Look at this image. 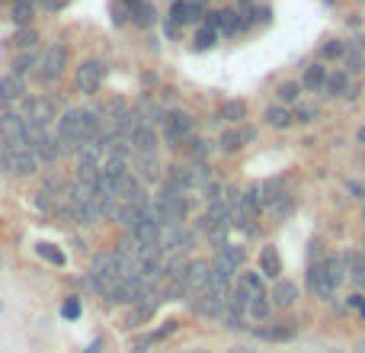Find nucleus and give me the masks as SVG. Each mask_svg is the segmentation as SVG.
<instances>
[{
	"instance_id": "21",
	"label": "nucleus",
	"mask_w": 365,
	"mask_h": 353,
	"mask_svg": "<svg viewBox=\"0 0 365 353\" xmlns=\"http://www.w3.org/2000/svg\"><path fill=\"white\" fill-rule=\"evenodd\" d=\"M259 273H263L266 279H282V260H279V251L276 244H266L263 251H259Z\"/></svg>"
},
{
	"instance_id": "26",
	"label": "nucleus",
	"mask_w": 365,
	"mask_h": 353,
	"mask_svg": "<svg viewBox=\"0 0 365 353\" xmlns=\"http://www.w3.org/2000/svg\"><path fill=\"white\" fill-rule=\"evenodd\" d=\"M186 145H189V158H192V164H208V158L215 154V145H218V141H212V139H189Z\"/></svg>"
},
{
	"instance_id": "62",
	"label": "nucleus",
	"mask_w": 365,
	"mask_h": 353,
	"mask_svg": "<svg viewBox=\"0 0 365 353\" xmlns=\"http://www.w3.org/2000/svg\"><path fill=\"white\" fill-rule=\"evenodd\" d=\"M195 353H199V350H195Z\"/></svg>"
},
{
	"instance_id": "48",
	"label": "nucleus",
	"mask_w": 365,
	"mask_h": 353,
	"mask_svg": "<svg viewBox=\"0 0 365 353\" xmlns=\"http://www.w3.org/2000/svg\"><path fill=\"white\" fill-rule=\"evenodd\" d=\"M225 328L227 331H244V315H225Z\"/></svg>"
},
{
	"instance_id": "58",
	"label": "nucleus",
	"mask_w": 365,
	"mask_h": 353,
	"mask_svg": "<svg viewBox=\"0 0 365 353\" xmlns=\"http://www.w3.org/2000/svg\"><path fill=\"white\" fill-rule=\"evenodd\" d=\"M0 270H4V264H0Z\"/></svg>"
},
{
	"instance_id": "20",
	"label": "nucleus",
	"mask_w": 365,
	"mask_h": 353,
	"mask_svg": "<svg viewBox=\"0 0 365 353\" xmlns=\"http://www.w3.org/2000/svg\"><path fill=\"white\" fill-rule=\"evenodd\" d=\"M135 113H138L141 126H151V129L164 126V119H167L164 106H158V100H151V96H145V100H141L138 106H135Z\"/></svg>"
},
{
	"instance_id": "56",
	"label": "nucleus",
	"mask_w": 365,
	"mask_h": 353,
	"mask_svg": "<svg viewBox=\"0 0 365 353\" xmlns=\"http://www.w3.org/2000/svg\"><path fill=\"white\" fill-rule=\"evenodd\" d=\"M132 353H148V350H141V347H138V350H132Z\"/></svg>"
},
{
	"instance_id": "13",
	"label": "nucleus",
	"mask_w": 365,
	"mask_h": 353,
	"mask_svg": "<svg viewBox=\"0 0 365 353\" xmlns=\"http://www.w3.org/2000/svg\"><path fill=\"white\" fill-rule=\"evenodd\" d=\"M308 289L314 292L317 299H330V296H334V289H330V283H327L324 260H314V264H308Z\"/></svg>"
},
{
	"instance_id": "60",
	"label": "nucleus",
	"mask_w": 365,
	"mask_h": 353,
	"mask_svg": "<svg viewBox=\"0 0 365 353\" xmlns=\"http://www.w3.org/2000/svg\"><path fill=\"white\" fill-rule=\"evenodd\" d=\"M173 4H177V0H173Z\"/></svg>"
},
{
	"instance_id": "33",
	"label": "nucleus",
	"mask_w": 365,
	"mask_h": 353,
	"mask_svg": "<svg viewBox=\"0 0 365 353\" xmlns=\"http://www.w3.org/2000/svg\"><path fill=\"white\" fill-rule=\"evenodd\" d=\"M269 296H257V299H250V305H247V315L253 318V322H259V324H266V318H269Z\"/></svg>"
},
{
	"instance_id": "40",
	"label": "nucleus",
	"mask_w": 365,
	"mask_h": 353,
	"mask_svg": "<svg viewBox=\"0 0 365 353\" xmlns=\"http://www.w3.org/2000/svg\"><path fill=\"white\" fill-rule=\"evenodd\" d=\"M215 42H218V32L208 29V26H199V32H195V49L205 51V49H212Z\"/></svg>"
},
{
	"instance_id": "1",
	"label": "nucleus",
	"mask_w": 365,
	"mask_h": 353,
	"mask_svg": "<svg viewBox=\"0 0 365 353\" xmlns=\"http://www.w3.org/2000/svg\"><path fill=\"white\" fill-rule=\"evenodd\" d=\"M160 132H164V141L170 148H180V145H186L189 139H192V132H195V119L186 113V109H170L167 113V119H164V126H160Z\"/></svg>"
},
{
	"instance_id": "35",
	"label": "nucleus",
	"mask_w": 365,
	"mask_h": 353,
	"mask_svg": "<svg viewBox=\"0 0 365 353\" xmlns=\"http://www.w3.org/2000/svg\"><path fill=\"white\" fill-rule=\"evenodd\" d=\"M215 254H221V257H225L231 267H237V270H240V267H244V260H247L244 244H225V247H221V251H215Z\"/></svg>"
},
{
	"instance_id": "55",
	"label": "nucleus",
	"mask_w": 365,
	"mask_h": 353,
	"mask_svg": "<svg viewBox=\"0 0 365 353\" xmlns=\"http://www.w3.org/2000/svg\"><path fill=\"white\" fill-rule=\"evenodd\" d=\"M231 353H253V350H247V347H234Z\"/></svg>"
},
{
	"instance_id": "10",
	"label": "nucleus",
	"mask_w": 365,
	"mask_h": 353,
	"mask_svg": "<svg viewBox=\"0 0 365 353\" xmlns=\"http://www.w3.org/2000/svg\"><path fill=\"white\" fill-rule=\"evenodd\" d=\"M343 71H346L349 77L353 74H362L365 71V39H349L346 42V58H343Z\"/></svg>"
},
{
	"instance_id": "29",
	"label": "nucleus",
	"mask_w": 365,
	"mask_h": 353,
	"mask_svg": "<svg viewBox=\"0 0 365 353\" xmlns=\"http://www.w3.org/2000/svg\"><path fill=\"white\" fill-rule=\"evenodd\" d=\"M132 23H135V26H141V29H151V26L158 23V10H154V4L141 0V4L132 10Z\"/></svg>"
},
{
	"instance_id": "17",
	"label": "nucleus",
	"mask_w": 365,
	"mask_h": 353,
	"mask_svg": "<svg viewBox=\"0 0 365 353\" xmlns=\"http://www.w3.org/2000/svg\"><path fill=\"white\" fill-rule=\"evenodd\" d=\"M269 299H272L276 309H292V305L298 302V286L292 283V279H276V283H272Z\"/></svg>"
},
{
	"instance_id": "12",
	"label": "nucleus",
	"mask_w": 365,
	"mask_h": 353,
	"mask_svg": "<svg viewBox=\"0 0 365 353\" xmlns=\"http://www.w3.org/2000/svg\"><path fill=\"white\" fill-rule=\"evenodd\" d=\"M257 189H259V209H263V212H269L285 196V183L279 180V176H266L263 183H257Z\"/></svg>"
},
{
	"instance_id": "43",
	"label": "nucleus",
	"mask_w": 365,
	"mask_h": 353,
	"mask_svg": "<svg viewBox=\"0 0 365 353\" xmlns=\"http://www.w3.org/2000/svg\"><path fill=\"white\" fill-rule=\"evenodd\" d=\"M202 26H208V29L221 32V26H225V10H208L205 19H202Z\"/></svg>"
},
{
	"instance_id": "28",
	"label": "nucleus",
	"mask_w": 365,
	"mask_h": 353,
	"mask_svg": "<svg viewBox=\"0 0 365 353\" xmlns=\"http://www.w3.org/2000/svg\"><path fill=\"white\" fill-rule=\"evenodd\" d=\"M38 58H42V55H38V51H32V49L29 51H19V55L13 58V64H10V74L26 77L32 68H38Z\"/></svg>"
},
{
	"instance_id": "53",
	"label": "nucleus",
	"mask_w": 365,
	"mask_h": 353,
	"mask_svg": "<svg viewBox=\"0 0 365 353\" xmlns=\"http://www.w3.org/2000/svg\"><path fill=\"white\" fill-rule=\"evenodd\" d=\"M83 353H103V341H100V337H96V341H93V344H90V347H87V350H83Z\"/></svg>"
},
{
	"instance_id": "7",
	"label": "nucleus",
	"mask_w": 365,
	"mask_h": 353,
	"mask_svg": "<svg viewBox=\"0 0 365 353\" xmlns=\"http://www.w3.org/2000/svg\"><path fill=\"white\" fill-rule=\"evenodd\" d=\"M253 139H257V129H253V126H234V129H227V132L218 139V148L225 154H234V151H240V148L250 145Z\"/></svg>"
},
{
	"instance_id": "47",
	"label": "nucleus",
	"mask_w": 365,
	"mask_h": 353,
	"mask_svg": "<svg viewBox=\"0 0 365 353\" xmlns=\"http://www.w3.org/2000/svg\"><path fill=\"white\" fill-rule=\"evenodd\" d=\"M128 16H132V10H128V6H119V4L113 6V23H115V26H125Z\"/></svg>"
},
{
	"instance_id": "34",
	"label": "nucleus",
	"mask_w": 365,
	"mask_h": 353,
	"mask_svg": "<svg viewBox=\"0 0 365 353\" xmlns=\"http://www.w3.org/2000/svg\"><path fill=\"white\" fill-rule=\"evenodd\" d=\"M292 113H295V122H304V126L321 119V106H317V103H298Z\"/></svg>"
},
{
	"instance_id": "25",
	"label": "nucleus",
	"mask_w": 365,
	"mask_h": 353,
	"mask_svg": "<svg viewBox=\"0 0 365 353\" xmlns=\"http://www.w3.org/2000/svg\"><path fill=\"white\" fill-rule=\"evenodd\" d=\"M253 334H257L259 341L282 344V341H292V337H295V328H285V324H259Z\"/></svg>"
},
{
	"instance_id": "15",
	"label": "nucleus",
	"mask_w": 365,
	"mask_h": 353,
	"mask_svg": "<svg viewBox=\"0 0 365 353\" xmlns=\"http://www.w3.org/2000/svg\"><path fill=\"white\" fill-rule=\"evenodd\" d=\"M259 212H263V209H259V189H257V183H253V187L240 189V225L237 228H244L247 222H253Z\"/></svg>"
},
{
	"instance_id": "38",
	"label": "nucleus",
	"mask_w": 365,
	"mask_h": 353,
	"mask_svg": "<svg viewBox=\"0 0 365 353\" xmlns=\"http://www.w3.org/2000/svg\"><path fill=\"white\" fill-rule=\"evenodd\" d=\"M292 212H295V199H292V196H282V199H279L276 206L269 209V215H272L276 222H285Z\"/></svg>"
},
{
	"instance_id": "24",
	"label": "nucleus",
	"mask_w": 365,
	"mask_h": 353,
	"mask_svg": "<svg viewBox=\"0 0 365 353\" xmlns=\"http://www.w3.org/2000/svg\"><path fill=\"white\" fill-rule=\"evenodd\" d=\"M74 158H77V164H96V167H100L106 154H103L100 139H90V141H81V145H77Z\"/></svg>"
},
{
	"instance_id": "41",
	"label": "nucleus",
	"mask_w": 365,
	"mask_h": 353,
	"mask_svg": "<svg viewBox=\"0 0 365 353\" xmlns=\"http://www.w3.org/2000/svg\"><path fill=\"white\" fill-rule=\"evenodd\" d=\"M177 328H180V322H177V318H170V322H164V328H160V331H154L151 337H145V344H158V341H164V337H170Z\"/></svg>"
},
{
	"instance_id": "32",
	"label": "nucleus",
	"mask_w": 365,
	"mask_h": 353,
	"mask_svg": "<svg viewBox=\"0 0 365 353\" xmlns=\"http://www.w3.org/2000/svg\"><path fill=\"white\" fill-rule=\"evenodd\" d=\"M346 58V42L343 39H330L321 45V61H343Z\"/></svg>"
},
{
	"instance_id": "39",
	"label": "nucleus",
	"mask_w": 365,
	"mask_h": 353,
	"mask_svg": "<svg viewBox=\"0 0 365 353\" xmlns=\"http://www.w3.org/2000/svg\"><path fill=\"white\" fill-rule=\"evenodd\" d=\"M81 312H83L81 296H68V299H64V305H61V318H68V322H77V318H81Z\"/></svg>"
},
{
	"instance_id": "51",
	"label": "nucleus",
	"mask_w": 365,
	"mask_h": 353,
	"mask_svg": "<svg viewBox=\"0 0 365 353\" xmlns=\"http://www.w3.org/2000/svg\"><path fill=\"white\" fill-rule=\"evenodd\" d=\"M164 32H167V36H173V39H177V36H180V26L173 23V19H164Z\"/></svg>"
},
{
	"instance_id": "59",
	"label": "nucleus",
	"mask_w": 365,
	"mask_h": 353,
	"mask_svg": "<svg viewBox=\"0 0 365 353\" xmlns=\"http://www.w3.org/2000/svg\"><path fill=\"white\" fill-rule=\"evenodd\" d=\"M0 312H4V305H0Z\"/></svg>"
},
{
	"instance_id": "14",
	"label": "nucleus",
	"mask_w": 365,
	"mask_h": 353,
	"mask_svg": "<svg viewBox=\"0 0 365 353\" xmlns=\"http://www.w3.org/2000/svg\"><path fill=\"white\" fill-rule=\"evenodd\" d=\"M263 119H266V126L276 129V132H285V129L295 126V113H292V106H282V103H272V106H266Z\"/></svg>"
},
{
	"instance_id": "42",
	"label": "nucleus",
	"mask_w": 365,
	"mask_h": 353,
	"mask_svg": "<svg viewBox=\"0 0 365 353\" xmlns=\"http://www.w3.org/2000/svg\"><path fill=\"white\" fill-rule=\"evenodd\" d=\"M247 13H250V23H253V26H259V23L266 26V23L272 19V10H269V6H259V4H257V6H250Z\"/></svg>"
},
{
	"instance_id": "54",
	"label": "nucleus",
	"mask_w": 365,
	"mask_h": 353,
	"mask_svg": "<svg viewBox=\"0 0 365 353\" xmlns=\"http://www.w3.org/2000/svg\"><path fill=\"white\" fill-rule=\"evenodd\" d=\"M356 141H359V145H365V126L359 129V132H356Z\"/></svg>"
},
{
	"instance_id": "44",
	"label": "nucleus",
	"mask_w": 365,
	"mask_h": 353,
	"mask_svg": "<svg viewBox=\"0 0 365 353\" xmlns=\"http://www.w3.org/2000/svg\"><path fill=\"white\" fill-rule=\"evenodd\" d=\"M221 196H225V187H221L218 180H212L205 189H202V199H205V202H218Z\"/></svg>"
},
{
	"instance_id": "31",
	"label": "nucleus",
	"mask_w": 365,
	"mask_h": 353,
	"mask_svg": "<svg viewBox=\"0 0 365 353\" xmlns=\"http://www.w3.org/2000/svg\"><path fill=\"white\" fill-rule=\"evenodd\" d=\"M32 10H36V0H13L10 19H13V23H16V26H29Z\"/></svg>"
},
{
	"instance_id": "19",
	"label": "nucleus",
	"mask_w": 365,
	"mask_h": 353,
	"mask_svg": "<svg viewBox=\"0 0 365 353\" xmlns=\"http://www.w3.org/2000/svg\"><path fill=\"white\" fill-rule=\"evenodd\" d=\"M234 286L237 289H244L250 299H257V296H266V277L259 270H244V273H237V279H234Z\"/></svg>"
},
{
	"instance_id": "4",
	"label": "nucleus",
	"mask_w": 365,
	"mask_h": 353,
	"mask_svg": "<svg viewBox=\"0 0 365 353\" xmlns=\"http://www.w3.org/2000/svg\"><path fill=\"white\" fill-rule=\"evenodd\" d=\"M26 96H29L26 94V77H19V74L0 77V109H4V113H19Z\"/></svg>"
},
{
	"instance_id": "8",
	"label": "nucleus",
	"mask_w": 365,
	"mask_h": 353,
	"mask_svg": "<svg viewBox=\"0 0 365 353\" xmlns=\"http://www.w3.org/2000/svg\"><path fill=\"white\" fill-rule=\"evenodd\" d=\"M208 273H212V264H208V260H189V264H186V289H189V299H195L199 292H205Z\"/></svg>"
},
{
	"instance_id": "5",
	"label": "nucleus",
	"mask_w": 365,
	"mask_h": 353,
	"mask_svg": "<svg viewBox=\"0 0 365 353\" xmlns=\"http://www.w3.org/2000/svg\"><path fill=\"white\" fill-rule=\"evenodd\" d=\"M103 74H106L103 61H96V58H87V61H81V68L74 71L77 90H81L83 96H93L96 90H100V84H103Z\"/></svg>"
},
{
	"instance_id": "11",
	"label": "nucleus",
	"mask_w": 365,
	"mask_h": 353,
	"mask_svg": "<svg viewBox=\"0 0 365 353\" xmlns=\"http://www.w3.org/2000/svg\"><path fill=\"white\" fill-rule=\"evenodd\" d=\"M324 96H356L353 84H349V74L343 68L327 71V81H324Z\"/></svg>"
},
{
	"instance_id": "30",
	"label": "nucleus",
	"mask_w": 365,
	"mask_h": 353,
	"mask_svg": "<svg viewBox=\"0 0 365 353\" xmlns=\"http://www.w3.org/2000/svg\"><path fill=\"white\" fill-rule=\"evenodd\" d=\"M36 42H38V32L32 29V26H19V32L10 39V45H13V49H19V51L36 49Z\"/></svg>"
},
{
	"instance_id": "9",
	"label": "nucleus",
	"mask_w": 365,
	"mask_h": 353,
	"mask_svg": "<svg viewBox=\"0 0 365 353\" xmlns=\"http://www.w3.org/2000/svg\"><path fill=\"white\" fill-rule=\"evenodd\" d=\"M202 16H205V4H202V0H177L167 19H173L177 26H192V23H199Z\"/></svg>"
},
{
	"instance_id": "61",
	"label": "nucleus",
	"mask_w": 365,
	"mask_h": 353,
	"mask_svg": "<svg viewBox=\"0 0 365 353\" xmlns=\"http://www.w3.org/2000/svg\"><path fill=\"white\" fill-rule=\"evenodd\" d=\"M10 4H13V0H10Z\"/></svg>"
},
{
	"instance_id": "6",
	"label": "nucleus",
	"mask_w": 365,
	"mask_h": 353,
	"mask_svg": "<svg viewBox=\"0 0 365 353\" xmlns=\"http://www.w3.org/2000/svg\"><path fill=\"white\" fill-rule=\"evenodd\" d=\"M6 151V174L13 176H32L38 171V158L32 148H4Z\"/></svg>"
},
{
	"instance_id": "3",
	"label": "nucleus",
	"mask_w": 365,
	"mask_h": 353,
	"mask_svg": "<svg viewBox=\"0 0 365 353\" xmlns=\"http://www.w3.org/2000/svg\"><path fill=\"white\" fill-rule=\"evenodd\" d=\"M19 116L42 129H51L58 122V113H55V100L51 96H26L23 106H19Z\"/></svg>"
},
{
	"instance_id": "36",
	"label": "nucleus",
	"mask_w": 365,
	"mask_h": 353,
	"mask_svg": "<svg viewBox=\"0 0 365 353\" xmlns=\"http://www.w3.org/2000/svg\"><path fill=\"white\" fill-rule=\"evenodd\" d=\"M36 251L42 254L48 264H55V267H64L68 264V257H64V251L61 247H55V244H48V241H42V244H36Z\"/></svg>"
},
{
	"instance_id": "22",
	"label": "nucleus",
	"mask_w": 365,
	"mask_h": 353,
	"mask_svg": "<svg viewBox=\"0 0 365 353\" xmlns=\"http://www.w3.org/2000/svg\"><path fill=\"white\" fill-rule=\"evenodd\" d=\"M132 148H135V154H158V148H160L158 129H151V126H138V132L132 135Z\"/></svg>"
},
{
	"instance_id": "57",
	"label": "nucleus",
	"mask_w": 365,
	"mask_h": 353,
	"mask_svg": "<svg viewBox=\"0 0 365 353\" xmlns=\"http://www.w3.org/2000/svg\"><path fill=\"white\" fill-rule=\"evenodd\" d=\"M362 222H365V212H362Z\"/></svg>"
},
{
	"instance_id": "37",
	"label": "nucleus",
	"mask_w": 365,
	"mask_h": 353,
	"mask_svg": "<svg viewBox=\"0 0 365 353\" xmlns=\"http://www.w3.org/2000/svg\"><path fill=\"white\" fill-rule=\"evenodd\" d=\"M298 94H302V84H295V81L279 84V90H276V96H279V103H282V106H292V103L298 100Z\"/></svg>"
},
{
	"instance_id": "27",
	"label": "nucleus",
	"mask_w": 365,
	"mask_h": 353,
	"mask_svg": "<svg viewBox=\"0 0 365 353\" xmlns=\"http://www.w3.org/2000/svg\"><path fill=\"white\" fill-rule=\"evenodd\" d=\"M324 81H327V68H324V61H314L311 68H304V77H302L304 90H324Z\"/></svg>"
},
{
	"instance_id": "49",
	"label": "nucleus",
	"mask_w": 365,
	"mask_h": 353,
	"mask_svg": "<svg viewBox=\"0 0 365 353\" xmlns=\"http://www.w3.org/2000/svg\"><path fill=\"white\" fill-rule=\"evenodd\" d=\"M346 189L356 196V199L365 202V183H362V180H346Z\"/></svg>"
},
{
	"instance_id": "52",
	"label": "nucleus",
	"mask_w": 365,
	"mask_h": 353,
	"mask_svg": "<svg viewBox=\"0 0 365 353\" xmlns=\"http://www.w3.org/2000/svg\"><path fill=\"white\" fill-rule=\"evenodd\" d=\"M234 4H237V10H250V6H257L259 0H234Z\"/></svg>"
},
{
	"instance_id": "18",
	"label": "nucleus",
	"mask_w": 365,
	"mask_h": 353,
	"mask_svg": "<svg viewBox=\"0 0 365 353\" xmlns=\"http://www.w3.org/2000/svg\"><path fill=\"white\" fill-rule=\"evenodd\" d=\"M247 103L244 100H225L218 106V113H215V119L218 122H227V126H244V119H247Z\"/></svg>"
},
{
	"instance_id": "2",
	"label": "nucleus",
	"mask_w": 365,
	"mask_h": 353,
	"mask_svg": "<svg viewBox=\"0 0 365 353\" xmlns=\"http://www.w3.org/2000/svg\"><path fill=\"white\" fill-rule=\"evenodd\" d=\"M64 68H68V45L55 42V45H48V49L42 51V58H38L36 77L42 84H55V81H61Z\"/></svg>"
},
{
	"instance_id": "45",
	"label": "nucleus",
	"mask_w": 365,
	"mask_h": 353,
	"mask_svg": "<svg viewBox=\"0 0 365 353\" xmlns=\"http://www.w3.org/2000/svg\"><path fill=\"white\" fill-rule=\"evenodd\" d=\"M205 238H208V244H212L215 251H221V247L227 244V228H215V232H205Z\"/></svg>"
},
{
	"instance_id": "46",
	"label": "nucleus",
	"mask_w": 365,
	"mask_h": 353,
	"mask_svg": "<svg viewBox=\"0 0 365 353\" xmlns=\"http://www.w3.org/2000/svg\"><path fill=\"white\" fill-rule=\"evenodd\" d=\"M346 309L359 312V315H365V292H353V296L346 299Z\"/></svg>"
},
{
	"instance_id": "23",
	"label": "nucleus",
	"mask_w": 365,
	"mask_h": 353,
	"mask_svg": "<svg viewBox=\"0 0 365 353\" xmlns=\"http://www.w3.org/2000/svg\"><path fill=\"white\" fill-rule=\"evenodd\" d=\"M250 26L253 23H250V13L247 10H225V26H221L225 36H244Z\"/></svg>"
},
{
	"instance_id": "50",
	"label": "nucleus",
	"mask_w": 365,
	"mask_h": 353,
	"mask_svg": "<svg viewBox=\"0 0 365 353\" xmlns=\"http://www.w3.org/2000/svg\"><path fill=\"white\" fill-rule=\"evenodd\" d=\"M42 6L48 13H55V10H61V6H68V0H42Z\"/></svg>"
},
{
	"instance_id": "16",
	"label": "nucleus",
	"mask_w": 365,
	"mask_h": 353,
	"mask_svg": "<svg viewBox=\"0 0 365 353\" xmlns=\"http://www.w3.org/2000/svg\"><path fill=\"white\" fill-rule=\"evenodd\" d=\"M135 176L141 183H158L160 180V161L158 154H135Z\"/></svg>"
}]
</instances>
